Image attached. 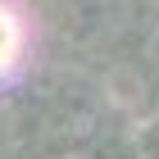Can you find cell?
I'll return each mask as SVG.
<instances>
[{"label": "cell", "mask_w": 159, "mask_h": 159, "mask_svg": "<svg viewBox=\"0 0 159 159\" xmlns=\"http://www.w3.org/2000/svg\"><path fill=\"white\" fill-rule=\"evenodd\" d=\"M14 50H18V23L9 18V9H0V68H9Z\"/></svg>", "instance_id": "cell-1"}, {"label": "cell", "mask_w": 159, "mask_h": 159, "mask_svg": "<svg viewBox=\"0 0 159 159\" xmlns=\"http://www.w3.org/2000/svg\"><path fill=\"white\" fill-rule=\"evenodd\" d=\"M59 159H100V155H86V150H68V155H59Z\"/></svg>", "instance_id": "cell-2"}]
</instances>
